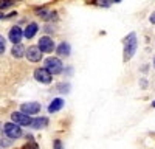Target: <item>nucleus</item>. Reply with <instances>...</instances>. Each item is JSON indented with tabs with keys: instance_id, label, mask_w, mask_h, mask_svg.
I'll use <instances>...</instances> for the list:
<instances>
[{
	"instance_id": "12",
	"label": "nucleus",
	"mask_w": 155,
	"mask_h": 149,
	"mask_svg": "<svg viewBox=\"0 0 155 149\" xmlns=\"http://www.w3.org/2000/svg\"><path fill=\"white\" fill-rule=\"evenodd\" d=\"M47 124H48V118H34L31 120L30 126L33 129H42V127H47Z\"/></svg>"
},
{
	"instance_id": "6",
	"label": "nucleus",
	"mask_w": 155,
	"mask_h": 149,
	"mask_svg": "<svg viewBox=\"0 0 155 149\" xmlns=\"http://www.w3.org/2000/svg\"><path fill=\"white\" fill-rule=\"evenodd\" d=\"M39 50H41L42 53H51L54 50V42L51 37L48 36H44L41 37V41H39Z\"/></svg>"
},
{
	"instance_id": "5",
	"label": "nucleus",
	"mask_w": 155,
	"mask_h": 149,
	"mask_svg": "<svg viewBox=\"0 0 155 149\" xmlns=\"http://www.w3.org/2000/svg\"><path fill=\"white\" fill-rule=\"evenodd\" d=\"M11 120L14 124H17V126H30L31 124V118L28 115L22 114V112H14V114L11 115Z\"/></svg>"
},
{
	"instance_id": "14",
	"label": "nucleus",
	"mask_w": 155,
	"mask_h": 149,
	"mask_svg": "<svg viewBox=\"0 0 155 149\" xmlns=\"http://www.w3.org/2000/svg\"><path fill=\"white\" fill-rule=\"evenodd\" d=\"M58 55H61V56H68V55H70V44H67V42L59 44V47H58Z\"/></svg>"
},
{
	"instance_id": "3",
	"label": "nucleus",
	"mask_w": 155,
	"mask_h": 149,
	"mask_svg": "<svg viewBox=\"0 0 155 149\" xmlns=\"http://www.w3.org/2000/svg\"><path fill=\"white\" fill-rule=\"evenodd\" d=\"M3 131L9 138H19V137L22 135V127L17 126V124H14V123H6L3 126Z\"/></svg>"
},
{
	"instance_id": "16",
	"label": "nucleus",
	"mask_w": 155,
	"mask_h": 149,
	"mask_svg": "<svg viewBox=\"0 0 155 149\" xmlns=\"http://www.w3.org/2000/svg\"><path fill=\"white\" fill-rule=\"evenodd\" d=\"M23 149H39V146H37V143H34V141H28L27 144L23 146Z\"/></svg>"
},
{
	"instance_id": "11",
	"label": "nucleus",
	"mask_w": 155,
	"mask_h": 149,
	"mask_svg": "<svg viewBox=\"0 0 155 149\" xmlns=\"http://www.w3.org/2000/svg\"><path fill=\"white\" fill-rule=\"evenodd\" d=\"M37 23H34V22H31L27 28H25V31H23V36L27 37V39H31V37H34V34L37 33Z\"/></svg>"
},
{
	"instance_id": "4",
	"label": "nucleus",
	"mask_w": 155,
	"mask_h": 149,
	"mask_svg": "<svg viewBox=\"0 0 155 149\" xmlns=\"http://www.w3.org/2000/svg\"><path fill=\"white\" fill-rule=\"evenodd\" d=\"M34 78H36V81L42 82V84H50L53 76H51V73L44 67V68H36L34 70Z\"/></svg>"
},
{
	"instance_id": "8",
	"label": "nucleus",
	"mask_w": 155,
	"mask_h": 149,
	"mask_svg": "<svg viewBox=\"0 0 155 149\" xmlns=\"http://www.w3.org/2000/svg\"><path fill=\"white\" fill-rule=\"evenodd\" d=\"M25 56H27L28 61H31V62H39L42 59V51L39 50V47H28Z\"/></svg>"
},
{
	"instance_id": "17",
	"label": "nucleus",
	"mask_w": 155,
	"mask_h": 149,
	"mask_svg": "<svg viewBox=\"0 0 155 149\" xmlns=\"http://www.w3.org/2000/svg\"><path fill=\"white\" fill-rule=\"evenodd\" d=\"M5 53V39H3V36L0 34V55H3Z\"/></svg>"
},
{
	"instance_id": "18",
	"label": "nucleus",
	"mask_w": 155,
	"mask_h": 149,
	"mask_svg": "<svg viewBox=\"0 0 155 149\" xmlns=\"http://www.w3.org/2000/svg\"><path fill=\"white\" fill-rule=\"evenodd\" d=\"M54 149H62V141L61 140H54Z\"/></svg>"
},
{
	"instance_id": "2",
	"label": "nucleus",
	"mask_w": 155,
	"mask_h": 149,
	"mask_svg": "<svg viewBox=\"0 0 155 149\" xmlns=\"http://www.w3.org/2000/svg\"><path fill=\"white\" fill-rule=\"evenodd\" d=\"M44 64H45V68L51 73V76L62 71V62H61V59H59V58H53V56H50V58H47V59H45Z\"/></svg>"
},
{
	"instance_id": "21",
	"label": "nucleus",
	"mask_w": 155,
	"mask_h": 149,
	"mask_svg": "<svg viewBox=\"0 0 155 149\" xmlns=\"http://www.w3.org/2000/svg\"><path fill=\"white\" fill-rule=\"evenodd\" d=\"M153 67H155V58H153Z\"/></svg>"
},
{
	"instance_id": "10",
	"label": "nucleus",
	"mask_w": 155,
	"mask_h": 149,
	"mask_svg": "<svg viewBox=\"0 0 155 149\" xmlns=\"http://www.w3.org/2000/svg\"><path fill=\"white\" fill-rule=\"evenodd\" d=\"M64 107V99L62 98H54L53 101H51V104L48 106V112L50 114H53V112H58Z\"/></svg>"
},
{
	"instance_id": "7",
	"label": "nucleus",
	"mask_w": 155,
	"mask_h": 149,
	"mask_svg": "<svg viewBox=\"0 0 155 149\" xmlns=\"http://www.w3.org/2000/svg\"><path fill=\"white\" fill-rule=\"evenodd\" d=\"M20 110H22V114L30 117V115H34V114H37V112L41 110V104L39 103H23L20 106Z\"/></svg>"
},
{
	"instance_id": "9",
	"label": "nucleus",
	"mask_w": 155,
	"mask_h": 149,
	"mask_svg": "<svg viewBox=\"0 0 155 149\" xmlns=\"http://www.w3.org/2000/svg\"><path fill=\"white\" fill-rule=\"evenodd\" d=\"M22 37H23V31H22V28H19V27H12V28L9 30V41L14 44V45L20 44Z\"/></svg>"
},
{
	"instance_id": "13",
	"label": "nucleus",
	"mask_w": 155,
	"mask_h": 149,
	"mask_svg": "<svg viewBox=\"0 0 155 149\" xmlns=\"http://www.w3.org/2000/svg\"><path fill=\"white\" fill-rule=\"evenodd\" d=\"M11 53H12V56H14V58H22V56H25V53H27V50H25V47H23V45L17 44V45L12 47Z\"/></svg>"
},
{
	"instance_id": "1",
	"label": "nucleus",
	"mask_w": 155,
	"mask_h": 149,
	"mask_svg": "<svg viewBox=\"0 0 155 149\" xmlns=\"http://www.w3.org/2000/svg\"><path fill=\"white\" fill-rule=\"evenodd\" d=\"M137 47H138V41H137V34L130 33L126 37V42H124V59H130L135 51H137Z\"/></svg>"
},
{
	"instance_id": "20",
	"label": "nucleus",
	"mask_w": 155,
	"mask_h": 149,
	"mask_svg": "<svg viewBox=\"0 0 155 149\" xmlns=\"http://www.w3.org/2000/svg\"><path fill=\"white\" fill-rule=\"evenodd\" d=\"M0 19H3V14H2V12H0Z\"/></svg>"
},
{
	"instance_id": "19",
	"label": "nucleus",
	"mask_w": 155,
	"mask_h": 149,
	"mask_svg": "<svg viewBox=\"0 0 155 149\" xmlns=\"http://www.w3.org/2000/svg\"><path fill=\"white\" fill-rule=\"evenodd\" d=\"M150 22H152V23H155V12H153V14L150 16Z\"/></svg>"
},
{
	"instance_id": "15",
	"label": "nucleus",
	"mask_w": 155,
	"mask_h": 149,
	"mask_svg": "<svg viewBox=\"0 0 155 149\" xmlns=\"http://www.w3.org/2000/svg\"><path fill=\"white\" fill-rule=\"evenodd\" d=\"M12 5H14V2H12V0H5V2H0V9H5V8L12 6Z\"/></svg>"
}]
</instances>
